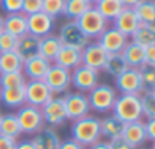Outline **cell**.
Wrapping results in <instances>:
<instances>
[{"label":"cell","mask_w":155,"mask_h":149,"mask_svg":"<svg viewBox=\"0 0 155 149\" xmlns=\"http://www.w3.org/2000/svg\"><path fill=\"white\" fill-rule=\"evenodd\" d=\"M70 134L74 141L82 144L84 147H88L102 138L101 119L96 116H91V114H87L81 119H76V120H73V123L70 126Z\"/></svg>","instance_id":"cell-1"},{"label":"cell","mask_w":155,"mask_h":149,"mask_svg":"<svg viewBox=\"0 0 155 149\" xmlns=\"http://www.w3.org/2000/svg\"><path fill=\"white\" fill-rule=\"evenodd\" d=\"M113 116H116L122 123H129L143 119L140 94H117L113 105Z\"/></svg>","instance_id":"cell-2"},{"label":"cell","mask_w":155,"mask_h":149,"mask_svg":"<svg viewBox=\"0 0 155 149\" xmlns=\"http://www.w3.org/2000/svg\"><path fill=\"white\" fill-rule=\"evenodd\" d=\"M87 98L90 110L101 114H107L113 110V105L117 98V90L108 84H97L93 90L88 91Z\"/></svg>","instance_id":"cell-3"},{"label":"cell","mask_w":155,"mask_h":149,"mask_svg":"<svg viewBox=\"0 0 155 149\" xmlns=\"http://www.w3.org/2000/svg\"><path fill=\"white\" fill-rule=\"evenodd\" d=\"M74 22L88 40H97L99 35L108 28V20L104 18L94 6H91L88 11H85Z\"/></svg>","instance_id":"cell-4"},{"label":"cell","mask_w":155,"mask_h":149,"mask_svg":"<svg viewBox=\"0 0 155 149\" xmlns=\"http://www.w3.org/2000/svg\"><path fill=\"white\" fill-rule=\"evenodd\" d=\"M17 119H18V123H20V129H21V134H29V135H34L37 134L40 129L44 128V119H43V114H41V110L38 107H32V105H21L18 108V111L15 113Z\"/></svg>","instance_id":"cell-5"},{"label":"cell","mask_w":155,"mask_h":149,"mask_svg":"<svg viewBox=\"0 0 155 149\" xmlns=\"http://www.w3.org/2000/svg\"><path fill=\"white\" fill-rule=\"evenodd\" d=\"M44 84L49 87V90L52 91V94L58 96L62 93H67L70 85H71V76H70V70L52 64L46 73V76L43 78Z\"/></svg>","instance_id":"cell-6"},{"label":"cell","mask_w":155,"mask_h":149,"mask_svg":"<svg viewBox=\"0 0 155 149\" xmlns=\"http://www.w3.org/2000/svg\"><path fill=\"white\" fill-rule=\"evenodd\" d=\"M70 76H71V85L81 93H88L99 84V71L84 64L73 68L70 71Z\"/></svg>","instance_id":"cell-7"},{"label":"cell","mask_w":155,"mask_h":149,"mask_svg":"<svg viewBox=\"0 0 155 149\" xmlns=\"http://www.w3.org/2000/svg\"><path fill=\"white\" fill-rule=\"evenodd\" d=\"M64 99V107H65V114H67V120H76L81 119L87 114H90V104H88V98L85 93L81 91H73V93H67L65 96H62Z\"/></svg>","instance_id":"cell-8"},{"label":"cell","mask_w":155,"mask_h":149,"mask_svg":"<svg viewBox=\"0 0 155 149\" xmlns=\"http://www.w3.org/2000/svg\"><path fill=\"white\" fill-rule=\"evenodd\" d=\"M41 114L44 119V123L49 126L55 128L67 122V114H65V107H64V99L62 96H52L41 108Z\"/></svg>","instance_id":"cell-9"},{"label":"cell","mask_w":155,"mask_h":149,"mask_svg":"<svg viewBox=\"0 0 155 149\" xmlns=\"http://www.w3.org/2000/svg\"><path fill=\"white\" fill-rule=\"evenodd\" d=\"M58 38L62 46H70L74 49H79V50H82L90 41L84 35V32L79 29V26L76 25L74 20H70V22H65L64 25H61Z\"/></svg>","instance_id":"cell-10"},{"label":"cell","mask_w":155,"mask_h":149,"mask_svg":"<svg viewBox=\"0 0 155 149\" xmlns=\"http://www.w3.org/2000/svg\"><path fill=\"white\" fill-rule=\"evenodd\" d=\"M52 96H53L52 91L49 90V87L44 84L43 79L26 81V84H25V104L41 108Z\"/></svg>","instance_id":"cell-11"},{"label":"cell","mask_w":155,"mask_h":149,"mask_svg":"<svg viewBox=\"0 0 155 149\" xmlns=\"http://www.w3.org/2000/svg\"><path fill=\"white\" fill-rule=\"evenodd\" d=\"M114 79H116V90H119L122 94H140L143 91L138 68L128 67Z\"/></svg>","instance_id":"cell-12"},{"label":"cell","mask_w":155,"mask_h":149,"mask_svg":"<svg viewBox=\"0 0 155 149\" xmlns=\"http://www.w3.org/2000/svg\"><path fill=\"white\" fill-rule=\"evenodd\" d=\"M96 41L102 46V49L107 53H120L123 47L126 46V43L129 41V38L123 35L120 31H117L114 26H111V28H107Z\"/></svg>","instance_id":"cell-13"},{"label":"cell","mask_w":155,"mask_h":149,"mask_svg":"<svg viewBox=\"0 0 155 149\" xmlns=\"http://www.w3.org/2000/svg\"><path fill=\"white\" fill-rule=\"evenodd\" d=\"M26 17H28V34L37 38L46 37L52 34L55 29V18L47 15L43 11L32 14V15H26Z\"/></svg>","instance_id":"cell-14"},{"label":"cell","mask_w":155,"mask_h":149,"mask_svg":"<svg viewBox=\"0 0 155 149\" xmlns=\"http://www.w3.org/2000/svg\"><path fill=\"white\" fill-rule=\"evenodd\" d=\"M107 56L108 53L102 49V46L97 41H88V44L81 50V64L99 71L102 70Z\"/></svg>","instance_id":"cell-15"},{"label":"cell","mask_w":155,"mask_h":149,"mask_svg":"<svg viewBox=\"0 0 155 149\" xmlns=\"http://www.w3.org/2000/svg\"><path fill=\"white\" fill-rule=\"evenodd\" d=\"M52 65V62L46 58H43L41 55H34L28 59L23 61V74L28 81H35V79H43L46 76V73L49 70V67Z\"/></svg>","instance_id":"cell-16"},{"label":"cell","mask_w":155,"mask_h":149,"mask_svg":"<svg viewBox=\"0 0 155 149\" xmlns=\"http://www.w3.org/2000/svg\"><path fill=\"white\" fill-rule=\"evenodd\" d=\"M122 137H123L134 149L143 146V144L147 141L146 132H144V122H143V120H135V122L123 123Z\"/></svg>","instance_id":"cell-17"},{"label":"cell","mask_w":155,"mask_h":149,"mask_svg":"<svg viewBox=\"0 0 155 149\" xmlns=\"http://www.w3.org/2000/svg\"><path fill=\"white\" fill-rule=\"evenodd\" d=\"M113 26L129 38L134 34V31L140 26V22L132 8H123L120 14L113 20Z\"/></svg>","instance_id":"cell-18"},{"label":"cell","mask_w":155,"mask_h":149,"mask_svg":"<svg viewBox=\"0 0 155 149\" xmlns=\"http://www.w3.org/2000/svg\"><path fill=\"white\" fill-rule=\"evenodd\" d=\"M31 141L35 149H58L61 137L52 126H44L37 134H34V138Z\"/></svg>","instance_id":"cell-19"},{"label":"cell","mask_w":155,"mask_h":149,"mask_svg":"<svg viewBox=\"0 0 155 149\" xmlns=\"http://www.w3.org/2000/svg\"><path fill=\"white\" fill-rule=\"evenodd\" d=\"M52 62L71 71L78 65H81V50L70 47V46H61L59 52L56 53V56Z\"/></svg>","instance_id":"cell-20"},{"label":"cell","mask_w":155,"mask_h":149,"mask_svg":"<svg viewBox=\"0 0 155 149\" xmlns=\"http://www.w3.org/2000/svg\"><path fill=\"white\" fill-rule=\"evenodd\" d=\"M3 31L12 34L17 38L23 37L25 34H28V17L23 12L8 14L3 18Z\"/></svg>","instance_id":"cell-21"},{"label":"cell","mask_w":155,"mask_h":149,"mask_svg":"<svg viewBox=\"0 0 155 149\" xmlns=\"http://www.w3.org/2000/svg\"><path fill=\"white\" fill-rule=\"evenodd\" d=\"M61 41L58 38V35L55 34H49L46 37L38 38V55H41L43 58L49 59L50 62L55 59L56 53L61 49Z\"/></svg>","instance_id":"cell-22"},{"label":"cell","mask_w":155,"mask_h":149,"mask_svg":"<svg viewBox=\"0 0 155 149\" xmlns=\"http://www.w3.org/2000/svg\"><path fill=\"white\" fill-rule=\"evenodd\" d=\"M120 53H122L125 62L128 64V67L138 68L140 65L144 64V47H141L132 41H128Z\"/></svg>","instance_id":"cell-23"},{"label":"cell","mask_w":155,"mask_h":149,"mask_svg":"<svg viewBox=\"0 0 155 149\" xmlns=\"http://www.w3.org/2000/svg\"><path fill=\"white\" fill-rule=\"evenodd\" d=\"M131 41L138 44V46H141V47L153 46L155 44V26L153 25L140 23V26L131 35Z\"/></svg>","instance_id":"cell-24"},{"label":"cell","mask_w":155,"mask_h":149,"mask_svg":"<svg viewBox=\"0 0 155 149\" xmlns=\"http://www.w3.org/2000/svg\"><path fill=\"white\" fill-rule=\"evenodd\" d=\"M15 52L18 53V56L23 61L34 56V55H37L38 53V38L31 35V34H25L23 37L18 38Z\"/></svg>","instance_id":"cell-25"},{"label":"cell","mask_w":155,"mask_h":149,"mask_svg":"<svg viewBox=\"0 0 155 149\" xmlns=\"http://www.w3.org/2000/svg\"><path fill=\"white\" fill-rule=\"evenodd\" d=\"M0 101L9 108H20L25 105V87L2 88L0 90Z\"/></svg>","instance_id":"cell-26"},{"label":"cell","mask_w":155,"mask_h":149,"mask_svg":"<svg viewBox=\"0 0 155 149\" xmlns=\"http://www.w3.org/2000/svg\"><path fill=\"white\" fill-rule=\"evenodd\" d=\"M122 129H123V123L116 116L111 114V116L101 119V134H102V137L113 140V138L122 135Z\"/></svg>","instance_id":"cell-27"},{"label":"cell","mask_w":155,"mask_h":149,"mask_svg":"<svg viewBox=\"0 0 155 149\" xmlns=\"http://www.w3.org/2000/svg\"><path fill=\"white\" fill-rule=\"evenodd\" d=\"M91 6L93 5L90 2H87V0H64L62 15H65L68 20H78Z\"/></svg>","instance_id":"cell-28"},{"label":"cell","mask_w":155,"mask_h":149,"mask_svg":"<svg viewBox=\"0 0 155 149\" xmlns=\"http://www.w3.org/2000/svg\"><path fill=\"white\" fill-rule=\"evenodd\" d=\"M93 6H94V8L99 11V14H101L104 18H107L108 22H113V20L120 14V11L125 8V6L122 5L120 0H99V2L94 3Z\"/></svg>","instance_id":"cell-29"},{"label":"cell","mask_w":155,"mask_h":149,"mask_svg":"<svg viewBox=\"0 0 155 149\" xmlns=\"http://www.w3.org/2000/svg\"><path fill=\"white\" fill-rule=\"evenodd\" d=\"M128 68V64L125 62L122 53H108L107 59H105V64L102 67V70L110 74L111 78H117L122 71H125Z\"/></svg>","instance_id":"cell-30"},{"label":"cell","mask_w":155,"mask_h":149,"mask_svg":"<svg viewBox=\"0 0 155 149\" xmlns=\"http://www.w3.org/2000/svg\"><path fill=\"white\" fill-rule=\"evenodd\" d=\"M0 134L15 140L21 135L20 123L15 114H2V117H0Z\"/></svg>","instance_id":"cell-31"},{"label":"cell","mask_w":155,"mask_h":149,"mask_svg":"<svg viewBox=\"0 0 155 149\" xmlns=\"http://www.w3.org/2000/svg\"><path fill=\"white\" fill-rule=\"evenodd\" d=\"M23 59L18 56L15 50L0 53V73H11V71H21Z\"/></svg>","instance_id":"cell-32"},{"label":"cell","mask_w":155,"mask_h":149,"mask_svg":"<svg viewBox=\"0 0 155 149\" xmlns=\"http://www.w3.org/2000/svg\"><path fill=\"white\" fill-rule=\"evenodd\" d=\"M132 9L140 23H146V25L155 23V3L152 0H140Z\"/></svg>","instance_id":"cell-33"},{"label":"cell","mask_w":155,"mask_h":149,"mask_svg":"<svg viewBox=\"0 0 155 149\" xmlns=\"http://www.w3.org/2000/svg\"><path fill=\"white\" fill-rule=\"evenodd\" d=\"M26 78L23 71H11V73H0V88H14L25 87Z\"/></svg>","instance_id":"cell-34"},{"label":"cell","mask_w":155,"mask_h":149,"mask_svg":"<svg viewBox=\"0 0 155 149\" xmlns=\"http://www.w3.org/2000/svg\"><path fill=\"white\" fill-rule=\"evenodd\" d=\"M140 104L143 117L155 119V90H147L140 93Z\"/></svg>","instance_id":"cell-35"},{"label":"cell","mask_w":155,"mask_h":149,"mask_svg":"<svg viewBox=\"0 0 155 149\" xmlns=\"http://www.w3.org/2000/svg\"><path fill=\"white\" fill-rule=\"evenodd\" d=\"M138 71H140V78H141L143 91L155 90V67L143 64V65L138 67Z\"/></svg>","instance_id":"cell-36"},{"label":"cell","mask_w":155,"mask_h":149,"mask_svg":"<svg viewBox=\"0 0 155 149\" xmlns=\"http://www.w3.org/2000/svg\"><path fill=\"white\" fill-rule=\"evenodd\" d=\"M43 12H46L47 15L56 18L59 15H62L64 11V0H43Z\"/></svg>","instance_id":"cell-37"},{"label":"cell","mask_w":155,"mask_h":149,"mask_svg":"<svg viewBox=\"0 0 155 149\" xmlns=\"http://www.w3.org/2000/svg\"><path fill=\"white\" fill-rule=\"evenodd\" d=\"M17 41H18L17 37H14L12 34H9L6 31H2V32H0V53L15 50Z\"/></svg>","instance_id":"cell-38"},{"label":"cell","mask_w":155,"mask_h":149,"mask_svg":"<svg viewBox=\"0 0 155 149\" xmlns=\"http://www.w3.org/2000/svg\"><path fill=\"white\" fill-rule=\"evenodd\" d=\"M43 9V0H23L21 5V12L25 15H32L37 14Z\"/></svg>","instance_id":"cell-39"},{"label":"cell","mask_w":155,"mask_h":149,"mask_svg":"<svg viewBox=\"0 0 155 149\" xmlns=\"http://www.w3.org/2000/svg\"><path fill=\"white\" fill-rule=\"evenodd\" d=\"M0 5H2V8H3L8 14L21 12L23 0H0Z\"/></svg>","instance_id":"cell-40"},{"label":"cell","mask_w":155,"mask_h":149,"mask_svg":"<svg viewBox=\"0 0 155 149\" xmlns=\"http://www.w3.org/2000/svg\"><path fill=\"white\" fill-rule=\"evenodd\" d=\"M108 143H110V147L111 149H134L122 135L120 137H116L113 140H108Z\"/></svg>","instance_id":"cell-41"},{"label":"cell","mask_w":155,"mask_h":149,"mask_svg":"<svg viewBox=\"0 0 155 149\" xmlns=\"http://www.w3.org/2000/svg\"><path fill=\"white\" fill-rule=\"evenodd\" d=\"M144 132H146V138L149 141L155 140V119H147L144 122Z\"/></svg>","instance_id":"cell-42"},{"label":"cell","mask_w":155,"mask_h":149,"mask_svg":"<svg viewBox=\"0 0 155 149\" xmlns=\"http://www.w3.org/2000/svg\"><path fill=\"white\" fill-rule=\"evenodd\" d=\"M144 64L155 67V44L144 47Z\"/></svg>","instance_id":"cell-43"},{"label":"cell","mask_w":155,"mask_h":149,"mask_svg":"<svg viewBox=\"0 0 155 149\" xmlns=\"http://www.w3.org/2000/svg\"><path fill=\"white\" fill-rule=\"evenodd\" d=\"M15 144H17L15 138L0 134V149H15Z\"/></svg>","instance_id":"cell-44"},{"label":"cell","mask_w":155,"mask_h":149,"mask_svg":"<svg viewBox=\"0 0 155 149\" xmlns=\"http://www.w3.org/2000/svg\"><path fill=\"white\" fill-rule=\"evenodd\" d=\"M58 149H85V147L78 141H74L73 138H67V140H61Z\"/></svg>","instance_id":"cell-45"},{"label":"cell","mask_w":155,"mask_h":149,"mask_svg":"<svg viewBox=\"0 0 155 149\" xmlns=\"http://www.w3.org/2000/svg\"><path fill=\"white\" fill-rule=\"evenodd\" d=\"M88 149H111L108 140H99L96 143H93L91 146H88Z\"/></svg>","instance_id":"cell-46"},{"label":"cell","mask_w":155,"mask_h":149,"mask_svg":"<svg viewBox=\"0 0 155 149\" xmlns=\"http://www.w3.org/2000/svg\"><path fill=\"white\" fill-rule=\"evenodd\" d=\"M15 149H35V146L32 144L31 140H23V141H17Z\"/></svg>","instance_id":"cell-47"},{"label":"cell","mask_w":155,"mask_h":149,"mask_svg":"<svg viewBox=\"0 0 155 149\" xmlns=\"http://www.w3.org/2000/svg\"><path fill=\"white\" fill-rule=\"evenodd\" d=\"M120 2H122V5H123L125 8H134V6L140 2V0H120Z\"/></svg>","instance_id":"cell-48"},{"label":"cell","mask_w":155,"mask_h":149,"mask_svg":"<svg viewBox=\"0 0 155 149\" xmlns=\"http://www.w3.org/2000/svg\"><path fill=\"white\" fill-rule=\"evenodd\" d=\"M2 31H3V17L0 15V32H2Z\"/></svg>","instance_id":"cell-49"},{"label":"cell","mask_w":155,"mask_h":149,"mask_svg":"<svg viewBox=\"0 0 155 149\" xmlns=\"http://www.w3.org/2000/svg\"><path fill=\"white\" fill-rule=\"evenodd\" d=\"M87 2H90L91 5H94V3H97V2H99V0H87Z\"/></svg>","instance_id":"cell-50"},{"label":"cell","mask_w":155,"mask_h":149,"mask_svg":"<svg viewBox=\"0 0 155 149\" xmlns=\"http://www.w3.org/2000/svg\"><path fill=\"white\" fill-rule=\"evenodd\" d=\"M135 149H152V147H144V146H140V147H135Z\"/></svg>","instance_id":"cell-51"},{"label":"cell","mask_w":155,"mask_h":149,"mask_svg":"<svg viewBox=\"0 0 155 149\" xmlns=\"http://www.w3.org/2000/svg\"><path fill=\"white\" fill-rule=\"evenodd\" d=\"M0 117H2V113H0Z\"/></svg>","instance_id":"cell-52"},{"label":"cell","mask_w":155,"mask_h":149,"mask_svg":"<svg viewBox=\"0 0 155 149\" xmlns=\"http://www.w3.org/2000/svg\"><path fill=\"white\" fill-rule=\"evenodd\" d=\"M0 90H2V88H0Z\"/></svg>","instance_id":"cell-53"}]
</instances>
